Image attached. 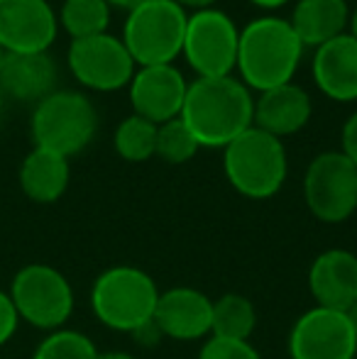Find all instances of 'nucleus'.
Here are the masks:
<instances>
[{
  "mask_svg": "<svg viewBox=\"0 0 357 359\" xmlns=\"http://www.w3.org/2000/svg\"><path fill=\"white\" fill-rule=\"evenodd\" d=\"M181 120L201 147H228L255 125V100L250 88L233 76L196 79L186 90Z\"/></svg>",
  "mask_w": 357,
  "mask_h": 359,
  "instance_id": "f257e3e1",
  "label": "nucleus"
},
{
  "mask_svg": "<svg viewBox=\"0 0 357 359\" xmlns=\"http://www.w3.org/2000/svg\"><path fill=\"white\" fill-rule=\"evenodd\" d=\"M304 44L291 29L289 20L264 15L248 25L240 32L238 44V69L248 88L260 93L276 86L291 83L299 69Z\"/></svg>",
  "mask_w": 357,
  "mask_h": 359,
  "instance_id": "f03ea898",
  "label": "nucleus"
},
{
  "mask_svg": "<svg viewBox=\"0 0 357 359\" xmlns=\"http://www.w3.org/2000/svg\"><path fill=\"white\" fill-rule=\"evenodd\" d=\"M223 169L240 196L264 201L284 186L289 161L281 140L252 125L248 133L223 147Z\"/></svg>",
  "mask_w": 357,
  "mask_h": 359,
  "instance_id": "7ed1b4c3",
  "label": "nucleus"
},
{
  "mask_svg": "<svg viewBox=\"0 0 357 359\" xmlns=\"http://www.w3.org/2000/svg\"><path fill=\"white\" fill-rule=\"evenodd\" d=\"M157 301V284L147 271L137 266L105 269L90 288L93 316L110 330L130 332V335L152 320Z\"/></svg>",
  "mask_w": 357,
  "mask_h": 359,
  "instance_id": "20e7f679",
  "label": "nucleus"
},
{
  "mask_svg": "<svg viewBox=\"0 0 357 359\" xmlns=\"http://www.w3.org/2000/svg\"><path fill=\"white\" fill-rule=\"evenodd\" d=\"M189 15L174 0H144L128 10L123 44L135 64L167 67L184 52V34Z\"/></svg>",
  "mask_w": 357,
  "mask_h": 359,
  "instance_id": "39448f33",
  "label": "nucleus"
},
{
  "mask_svg": "<svg viewBox=\"0 0 357 359\" xmlns=\"http://www.w3.org/2000/svg\"><path fill=\"white\" fill-rule=\"evenodd\" d=\"M98 115L93 103L76 90H54L34 105L29 133L34 147L54 154L74 156L93 142Z\"/></svg>",
  "mask_w": 357,
  "mask_h": 359,
  "instance_id": "423d86ee",
  "label": "nucleus"
},
{
  "mask_svg": "<svg viewBox=\"0 0 357 359\" xmlns=\"http://www.w3.org/2000/svg\"><path fill=\"white\" fill-rule=\"evenodd\" d=\"M10 301L20 320L39 330H62L74 313V288L59 269L49 264H27L13 276Z\"/></svg>",
  "mask_w": 357,
  "mask_h": 359,
  "instance_id": "0eeeda50",
  "label": "nucleus"
},
{
  "mask_svg": "<svg viewBox=\"0 0 357 359\" xmlns=\"http://www.w3.org/2000/svg\"><path fill=\"white\" fill-rule=\"evenodd\" d=\"M240 29L223 10H196L189 15L184 34V57L198 79L230 76L238 64Z\"/></svg>",
  "mask_w": 357,
  "mask_h": 359,
  "instance_id": "6e6552de",
  "label": "nucleus"
},
{
  "mask_svg": "<svg viewBox=\"0 0 357 359\" xmlns=\"http://www.w3.org/2000/svg\"><path fill=\"white\" fill-rule=\"evenodd\" d=\"M304 198L321 222H345L357 210V166L343 151L318 154L306 169Z\"/></svg>",
  "mask_w": 357,
  "mask_h": 359,
  "instance_id": "1a4fd4ad",
  "label": "nucleus"
},
{
  "mask_svg": "<svg viewBox=\"0 0 357 359\" xmlns=\"http://www.w3.org/2000/svg\"><path fill=\"white\" fill-rule=\"evenodd\" d=\"M69 69L74 79L90 90H120L130 86L135 76V62L120 37L95 34L86 39H74L69 47Z\"/></svg>",
  "mask_w": 357,
  "mask_h": 359,
  "instance_id": "9d476101",
  "label": "nucleus"
},
{
  "mask_svg": "<svg viewBox=\"0 0 357 359\" xmlns=\"http://www.w3.org/2000/svg\"><path fill=\"white\" fill-rule=\"evenodd\" d=\"M357 335L343 311L311 308L289 332L291 359H355Z\"/></svg>",
  "mask_w": 357,
  "mask_h": 359,
  "instance_id": "9b49d317",
  "label": "nucleus"
},
{
  "mask_svg": "<svg viewBox=\"0 0 357 359\" xmlns=\"http://www.w3.org/2000/svg\"><path fill=\"white\" fill-rule=\"evenodd\" d=\"M57 29V13L47 0H0V47L5 54L49 52Z\"/></svg>",
  "mask_w": 357,
  "mask_h": 359,
  "instance_id": "f8f14e48",
  "label": "nucleus"
},
{
  "mask_svg": "<svg viewBox=\"0 0 357 359\" xmlns=\"http://www.w3.org/2000/svg\"><path fill=\"white\" fill-rule=\"evenodd\" d=\"M186 90H189V83L184 74L172 64L142 67L130 81V103H133L135 115L154 125H164L181 115Z\"/></svg>",
  "mask_w": 357,
  "mask_h": 359,
  "instance_id": "ddd939ff",
  "label": "nucleus"
},
{
  "mask_svg": "<svg viewBox=\"0 0 357 359\" xmlns=\"http://www.w3.org/2000/svg\"><path fill=\"white\" fill-rule=\"evenodd\" d=\"M213 301L189 286H177L159 293L154 308V325L164 337L177 342H194L210 335Z\"/></svg>",
  "mask_w": 357,
  "mask_h": 359,
  "instance_id": "4468645a",
  "label": "nucleus"
},
{
  "mask_svg": "<svg viewBox=\"0 0 357 359\" xmlns=\"http://www.w3.org/2000/svg\"><path fill=\"white\" fill-rule=\"evenodd\" d=\"M309 288L316 306L345 313L357 301V257L348 250L321 252L309 269Z\"/></svg>",
  "mask_w": 357,
  "mask_h": 359,
  "instance_id": "2eb2a0df",
  "label": "nucleus"
},
{
  "mask_svg": "<svg viewBox=\"0 0 357 359\" xmlns=\"http://www.w3.org/2000/svg\"><path fill=\"white\" fill-rule=\"evenodd\" d=\"M314 81L330 100H357V39L353 34H340L316 49Z\"/></svg>",
  "mask_w": 357,
  "mask_h": 359,
  "instance_id": "dca6fc26",
  "label": "nucleus"
},
{
  "mask_svg": "<svg viewBox=\"0 0 357 359\" xmlns=\"http://www.w3.org/2000/svg\"><path fill=\"white\" fill-rule=\"evenodd\" d=\"M0 90L5 98L37 105L57 90V64L47 52L5 54L0 64Z\"/></svg>",
  "mask_w": 357,
  "mask_h": 359,
  "instance_id": "f3484780",
  "label": "nucleus"
},
{
  "mask_svg": "<svg viewBox=\"0 0 357 359\" xmlns=\"http://www.w3.org/2000/svg\"><path fill=\"white\" fill-rule=\"evenodd\" d=\"M311 110H314V105H311L309 93L301 86H276V88L264 90L255 103V128L281 140L306 128Z\"/></svg>",
  "mask_w": 357,
  "mask_h": 359,
  "instance_id": "a211bd4d",
  "label": "nucleus"
},
{
  "mask_svg": "<svg viewBox=\"0 0 357 359\" xmlns=\"http://www.w3.org/2000/svg\"><path fill=\"white\" fill-rule=\"evenodd\" d=\"M69 159L49 149L34 147L20 166V189L34 203H57L69 189Z\"/></svg>",
  "mask_w": 357,
  "mask_h": 359,
  "instance_id": "6ab92c4d",
  "label": "nucleus"
},
{
  "mask_svg": "<svg viewBox=\"0 0 357 359\" xmlns=\"http://www.w3.org/2000/svg\"><path fill=\"white\" fill-rule=\"evenodd\" d=\"M350 10L345 0H299L289 25L304 47H316L345 34Z\"/></svg>",
  "mask_w": 357,
  "mask_h": 359,
  "instance_id": "aec40b11",
  "label": "nucleus"
},
{
  "mask_svg": "<svg viewBox=\"0 0 357 359\" xmlns=\"http://www.w3.org/2000/svg\"><path fill=\"white\" fill-rule=\"evenodd\" d=\"M257 325V313L248 296L243 293H225L213 301L210 316V335L223 340H250Z\"/></svg>",
  "mask_w": 357,
  "mask_h": 359,
  "instance_id": "412c9836",
  "label": "nucleus"
},
{
  "mask_svg": "<svg viewBox=\"0 0 357 359\" xmlns=\"http://www.w3.org/2000/svg\"><path fill=\"white\" fill-rule=\"evenodd\" d=\"M59 25L74 39H86L105 34L110 25L108 0H64L59 10Z\"/></svg>",
  "mask_w": 357,
  "mask_h": 359,
  "instance_id": "4be33fe9",
  "label": "nucleus"
},
{
  "mask_svg": "<svg viewBox=\"0 0 357 359\" xmlns=\"http://www.w3.org/2000/svg\"><path fill=\"white\" fill-rule=\"evenodd\" d=\"M157 128L159 125L149 123L140 115H130L115 130V151L125 161H135V164L152 159L154 151H157Z\"/></svg>",
  "mask_w": 357,
  "mask_h": 359,
  "instance_id": "5701e85b",
  "label": "nucleus"
},
{
  "mask_svg": "<svg viewBox=\"0 0 357 359\" xmlns=\"http://www.w3.org/2000/svg\"><path fill=\"white\" fill-rule=\"evenodd\" d=\"M93 340L79 330H54L37 345L32 359H98Z\"/></svg>",
  "mask_w": 357,
  "mask_h": 359,
  "instance_id": "b1692460",
  "label": "nucleus"
},
{
  "mask_svg": "<svg viewBox=\"0 0 357 359\" xmlns=\"http://www.w3.org/2000/svg\"><path fill=\"white\" fill-rule=\"evenodd\" d=\"M201 144L196 142L194 133L186 128L181 118H174L169 123L157 128V151L154 156L164 159L167 164H186L196 156Z\"/></svg>",
  "mask_w": 357,
  "mask_h": 359,
  "instance_id": "393cba45",
  "label": "nucleus"
},
{
  "mask_svg": "<svg viewBox=\"0 0 357 359\" xmlns=\"http://www.w3.org/2000/svg\"><path fill=\"white\" fill-rule=\"evenodd\" d=\"M198 359H262L260 352L245 340L208 337L198 352Z\"/></svg>",
  "mask_w": 357,
  "mask_h": 359,
  "instance_id": "a878e982",
  "label": "nucleus"
},
{
  "mask_svg": "<svg viewBox=\"0 0 357 359\" xmlns=\"http://www.w3.org/2000/svg\"><path fill=\"white\" fill-rule=\"evenodd\" d=\"M20 325V316L15 311L13 301L5 291H0V347L8 345L13 340V335L18 332Z\"/></svg>",
  "mask_w": 357,
  "mask_h": 359,
  "instance_id": "bb28decb",
  "label": "nucleus"
},
{
  "mask_svg": "<svg viewBox=\"0 0 357 359\" xmlns=\"http://www.w3.org/2000/svg\"><path fill=\"white\" fill-rule=\"evenodd\" d=\"M340 151H343V154L357 166V113L350 115L348 123H345V128H343V149H340Z\"/></svg>",
  "mask_w": 357,
  "mask_h": 359,
  "instance_id": "cd10ccee",
  "label": "nucleus"
},
{
  "mask_svg": "<svg viewBox=\"0 0 357 359\" xmlns=\"http://www.w3.org/2000/svg\"><path fill=\"white\" fill-rule=\"evenodd\" d=\"M133 337H135V342L137 345H144V347H154L159 340H162V332H159V327L154 325V320H149L147 325H142V327H137V330L133 332Z\"/></svg>",
  "mask_w": 357,
  "mask_h": 359,
  "instance_id": "c85d7f7f",
  "label": "nucleus"
},
{
  "mask_svg": "<svg viewBox=\"0 0 357 359\" xmlns=\"http://www.w3.org/2000/svg\"><path fill=\"white\" fill-rule=\"evenodd\" d=\"M174 3H179L181 8H194V10H208V8H213L218 0H174Z\"/></svg>",
  "mask_w": 357,
  "mask_h": 359,
  "instance_id": "c756f323",
  "label": "nucleus"
},
{
  "mask_svg": "<svg viewBox=\"0 0 357 359\" xmlns=\"http://www.w3.org/2000/svg\"><path fill=\"white\" fill-rule=\"evenodd\" d=\"M250 3H255L262 10H276V8H281V5L289 3V0H250Z\"/></svg>",
  "mask_w": 357,
  "mask_h": 359,
  "instance_id": "7c9ffc66",
  "label": "nucleus"
},
{
  "mask_svg": "<svg viewBox=\"0 0 357 359\" xmlns=\"http://www.w3.org/2000/svg\"><path fill=\"white\" fill-rule=\"evenodd\" d=\"M144 0H108V5H115V8H125V10H133L137 5H142Z\"/></svg>",
  "mask_w": 357,
  "mask_h": 359,
  "instance_id": "2f4dec72",
  "label": "nucleus"
},
{
  "mask_svg": "<svg viewBox=\"0 0 357 359\" xmlns=\"http://www.w3.org/2000/svg\"><path fill=\"white\" fill-rule=\"evenodd\" d=\"M98 359H135V357L128 355V352H100Z\"/></svg>",
  "mask_w": 357,
  "mask_h": 359,
  "instance_id": "473e14b6",
  "label": "nucleus"
},
{
  "mask_svg": "<svg viewBox=\"0 0 357 359\" xmlns=\"http://www.w3.org/2000/svg\"><path fill=\"white\" fill-rule=\"evenodd\" d=\"M345 316H348L350 325H353V330H355V335H357V301L348 308V311H345Z\"/></svg>",
  "mask_w": 357,
  "mask_h": 359,
  "instance_id": "72a5a7b5",
  "label": "nucleus"
},
{
  "mask_svg": "<svg viewBox=\"0 0 357 359\" xmlns=\"http://www.w3.org/2000/svg\"><path fill=\"white\" fill-rule=\"evenodd\" d=\"M348 25H350V34L357 39V8L350 13V20H348Z\"/></svg>",
  "mask_w": 357,
  "mask_h": 359,
  "instance_id": "f704fd0d",
  "label": "nucleus"
},
{
  "mask_svg": "<svg viewBox=\"0 0 357 359\" xmlns=\"http://www.w3.org/2000/svg\"><path fill=\"white\" fill-rule=\"evenodd\" d=\"M3 115H5V93L0 90V125H3Z\"/></svg>",
  "mask_w": 357,
  "mask_h": 359,
  "instance_id": "c9c22d12",
  "label": "nucleus"
},
{
  "mask_svg": "<svg viewBox=\"0 0 357 359\" xmlns=\"http://www.w3.org/2000/svg\"><path fill=\"white\" fill-rule=\"evenodd\" d=\"M3 59H5V49L0 47V64H3Z\"/></svg>",
  "mask_w": 357,
  "mask_h": 359,
  "instance_id": "e433bc0d",
  "label": "nucleus"
}]
</instances>
